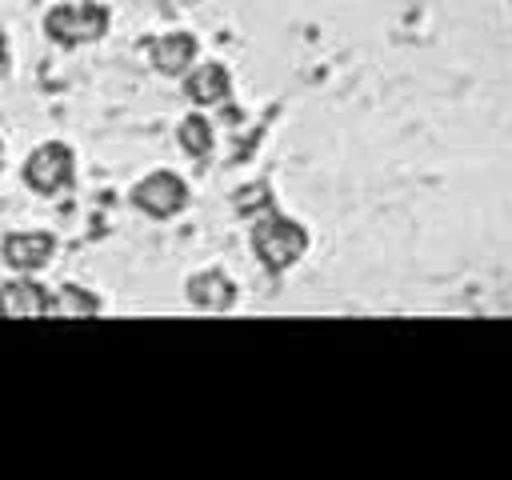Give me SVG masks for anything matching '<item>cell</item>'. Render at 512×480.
<instances>
[{"label":"cell","instance_id":"obj_1","mask_svg":"<svg viewBox=\"0 0 512 480\" xmlns=\"http://www.w3.org/2000/svg\"><path fill=\"white\" fill-rule=\"evenodd\" d=\"M252 248H256L260 264H264L268 272H284V268H292V264L304 256L308 232H304L296 220H288V216H280V212L268 208V212L252 224Z\"/></svg>","mask_w":512,"mask_h":480},{"label":"cell","instance_id":"obj_2","mask_svg":"<svg viewBox=\"0 0 512 480\" xmlns=\"http://www.w3.org/2000/svg\"><path fill=\"white\" fill-rule=\"evenodd\" d=\"M44 32H48V40H56V44H64V48L100 40V36L108 32V8L96 4V0L56 4V8L44 16Z\"/></svg>","mask_w":512,"mask_h":480},{"label":"cell","instance_id":"obj_3","mask_svg":"<svg viewBox=\"0 0 512 480\" xmlns=\"http://www.w3.org/2000/svg\"><path fill=\"white\" fill-rule=\"evenodd\" d=\"M24 180H28V188H36V192H44V196L68 188V184H72V148L60 144V140L40 144V148L24 160Z\"/></svg>","mask_w":512,"mask_h":480},{"label":"cell","instance_id":"obj_4","mask_svg":"<svg viewBox=\"0 0 512 480\" xmlns=\"http://www.w3.org/2000/svg\"><path fill=\"white\" fill-rule=\"evenodd\" d=\"M132 204L156 220L164 216H176L184 204H188V184L176 176V172H152L144 176L136 188H132Z\"/></svg>","mask_w":512,"mask_h":480},{"label":"cell","instance_id":"obj_5","mask_svg":"<svg viewBox=\"0 0 512 480\" xmlns=\"http://www.w3.org/2000/svg\"><path fill=\"white\" fill-rule=\"evenodd\" d=\"M52 252H56V236L52 232H12V236H4V260L16 272L44 268L52 260Z\"/></svg>","mask_w":512,"mask_h":480},{"label":"cell","instance_id":"obj_6","mask_svg":"<svg viewBox=\"0 0 512 480\" xmlns=\"http://www.w3.org/2000/svg\"><path fill=\"white\" fill-rule=\"evenodd\" d=\"M52 292L36 280H4L0 284V316H48Z\"/></svg>","mask_w":512,"mask_h":480},{"label":"cell","instance_id":"obj_7","mask_svg":"<svg viewBox=\"0 0 512 480\" xmlns=\"http://www.w3.org/2000/svg\"><path fill=\"white\" fill-rule=\"evenodd\" d=\"M148 56L164 76H180L196 56V36H188V32L156 36V40H148Z\"/></svg>","mask_w":512,"mask_h":480},{"label":"cell","instance_id":"obj_8","mask_svg":"<svg viewBox=\"0 0 512 480\" xmlns=\"http://www.w3.org/2000/svg\"><path fill=\"white\" fill-rule=\"evenodd\" d=\"M188 300H192L196 308L224 312V308H232V304H236V284H232L224 272L208 268V272H196V276L188 280Z\"/></svg>","mask_w":512,"mask_h":480},{"label":"cell","instance_id":"obj_9","mask_svg":"<svg viewBox=\"0 0 512 480\" xmlns=\"http://www.w3.org/2000/svg\"><path fill=\"white\" fill-rule=\"evenodd\" d=\"M228 88H232V80H228V68L224 64H200L192 76H188V84H184V92H188V100L192 104H220L224 96H228Z\"/></svg>","mask_w":512,"mask_h":480},{"label":"cell","instance_id":"obj_10","mask_svg":"<svg viewBox=\"0 0 512 480\" xmlns=\"http://www.w3.org/2000/svg\"><path fill=\"white\" fill-rule=\"evenodd\" d=\"M100 312V300L76 284H64L52 300H48V316H96Z\"/></svg>","mask_w":512,"mask_h":480},{"label":"cell","instance_id":"obj_11","mask_svg":"<svg viewBox=\"0 0 512 480\" xmlns=\"http://www.w3.org/2000/svg\"><path fill=\"white\" fill-rule=\"evenodd\" d=\"M180 144L192 156H208L212 152V124L204 116H184L180 120Z\"/></svg>","mask_w":512,"mask_h":480},{"label":"cell","instance_id":"obj_12","mask_svg":"<svg viewBox=\"0 0 512 480\" xmlns=\"http://www.w3.org/2000/svg\"><path fill=\"white\" fill-rule=\"evenodd\" d=\"M4 68H8V40H4V32H0V76H4Z\"/></svg>","mask_w":512,"mask_h":480},{"label":"cell","instance_id":"obj_13","mask_svg":"<svg viewBox=\"0 0 512 480\" xmlns=\"http://www.w3.org/2000/svg\"><path fill=\"white\" fill-rule=\"evenodd\" d=\"M0 156H4V148H0Z\"/></svg>","mask_w":512,"mask_h":480}]
</instances>
